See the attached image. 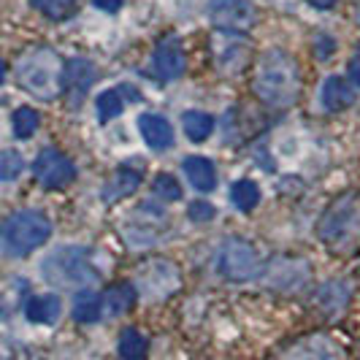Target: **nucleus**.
<instances>
[{
  "instance_id": "6e6552de",
  "label": "nucleus",
  "mask_w": 360,
  "mask_h": 360,
  "mask_svg": "<svg viewBox=\"0 0 360 360\" xmlns=\"http://www.w3.org/2000/svg\"><path fill=\"white\" fill-rule=\"evenodd\" d=\"M276 360H347L344 347L325 333H311L285 347Z\"/></svg>"
},
{
  "instance_id": "6ab92c4d",
  "label": "nucleus",
  "mask_w": 360,
  "mask_h": 360,
  "mask_svg": "<svg viewBox=\"0 0 360 360\" xmlns=\"http://www.w3.org/2000/svg\"><path fill=\"white\" fill-rule=\"evenodd\" d=\"M106 307L111 314H122V311H130L133 304H136V288L130 282H120V285H111L106 290Z\"/></svg>"
},
{
  "instance_id": "412c9836",
  "label": "nucleus",
  "mask_w": 360,
  "mask_h": 360,
  "mask_svg": "<svg viewBox=\"0 0 360 360\" xmlns=\"http://www.w3.org/2000/svg\"><path fill=\"white\" fill-rule=\"evenodd\" d=\"M149 344L146 339L136 330V328H127L120 336V358L122 360H144Z\"/></svg>"
},
{
  "instance_id": "bb28decb",
  "label": "nucleus",
  "mask_w": 360,
  "mask_h": 360,
  "mask_svg": "<svg viewBox=\"0 0 360 360\" xmlns=\"http://www.w3.org/2000/svg\"><path fill=\"white\" fill-rule=\"evenodd\" d=\"M187 214H190V219H195V222H209L214 217V206L206 203V200H193L190 209H187Z\"/></svg>"
},
{
  "instance_id": "f8f14e48",
  "label": "nucleus",
  "mask_w": 360,
  "mask_h": 360,
  "mask_svg": "<svg viewBox=\"0 0 360 360\" xmlns=\"http://www.w3.org/2000/svg\"><path fill=\"white\" fill-rule=\"evenodd\" d=\"M139 130H141L144 141L152 149H168V146H174V127L160 114H141L139 117Z\"/></svg>"
},
{
  "instance_id": "5701e85b",
  "label": "nucleus",
  "mask_w": 360,
  "mask_h": 360,
  "mask_svg": "<svg viewBox=\"0 0 360 360\" xmlns=\"http://www.w3.org/2000/svg\"><path fill=\"white\" fill-rule=\"evenodd\" d=\"M98 120L101 122H108V120H114V117H120L122 114V108H125V98H122V90H106L101 92V98H98Z\"/></svg>"
},
{
  "instance_id": "4be33fe9",
  "label": "nucleus",
  "mask_w": 360,
  "mask_h": 360,
  "mask_svg": "<svg viewBox=\"0 0 360 360\" xmlns=\"http://www.w3.org/2000/svg\"><path fill=\"white\" fill-rule=\"evenodd\" d=\"M38 125H41V117H38L36 108H30V106L17 108L14 117H11V127H14V136H17V139H30L38 130Z\"/></svg>"
},
{
  "instance_id": "b1692460",
  "label": "nucleus",
  "mask_w": 360,
  "mask_h": 360,
  "mask_svg": "<svg viewBox=\"0 0 360 360\" xmlns=\"http://www.w3.org/2000/svg\"><path fill=\"white\" fill-rule=\"evenodd\" d=\"M25 171V160L14 149H3L0 152V181H14Z\"/></svg>"
},
{
  "instance_id": "9d476101",
  "label": "nucleus",
  "mask_w": 360,
  "mask_h": 360,
  "mask_svg": "<svg viewBox=\"0 0 360 360\" xmlns=\"http://www.w3.org/2000/svg\"><path fill=\"white\" fill-rule=\"evenodd\" d=\"M152 68L162 82H174L179 79L187 68V54L181 49V41L176 36H165L158 41L155 54H152Z\"/></svg>"
},
{
  "instance_id": "c85d7f7f",
  "label": "nucleus",
  "mask_w": 360,
  "mask_h": 360,
  "mask_svg": "<svg viewBox=\"0 0 360 360\" xmlns=\"http://www.w3.org/2000/svg\"><path fill=\"white\" fill-rule=\"evenodd\" d=\"M101 11H108V14H114V11H120L122 8V0H92Z\"/></svg>"
},
{
  "instance_id": "2eb2a0df",
  "label": "nucleus",
  "mask_w": 360,
  "mask_h": 360,
  "mask_svg": "<svg viewBox=\"0 0 360 360\" xmlns=\"http://www.w3.org/2000/svg\"><path fill=\"white\" fill-rule=\"evenodd\" d=\"M60 311H63V304H60L57 295H36V298H30L27 307H25L27 320L38 325H52L54 320L60 317Z\"/></svg>"
},
{
  "instance_id": "dca6fc26",
  "label": "nucleus",
  "mask_w": 360,
  "mask_h": 360,
  "mask_svg": "<svg viewBox=\"0 0 360 360\" xmlns=\"http://www.w3.org/2000/svg\"><path fill=\"white\" fill-rule=\"evenodd\" d=\"M139 184H141V176L133 168H117V174L103 187V198L106 200L127 198V195H133L139 190Z\"/></svg>"
},
{
  "instance_id": "2f4dec72",
  "label": "nucleus",
  "mask_w": 360,
  "mask_h": 360,
  "mask_svg": "<svg viewBox=\"0 0 360 360\" xmlns=\"http://www.w3.org/2000/svg\"><path fill=\"white\" fill-rule=\"evenodd\" d=\"M3 76H6V68H3V63H0V84H3Z\"/></svg>"
},
{
  "instance_id": "423d86ee",
  "label": "nucleus",
  "mask_w": 360,
  "mask_h": 360,
  "mask_svg": "<svg viewBox=\"0 0 360 360\" xmlns=\"http://www.w3.org/2000/svg\"><path fill=\"white\" fill-rule=\"evenodd\" d=\"M217 269L231 282H250V279L260 276L263 263H260V255L250 241L228 238L217 252Z\"/></svg>"
},
{
  "instance_id": "9b49d317",
  "label": "nucleus",
  "mask_w": 360,
  "mask_h": 360,
  "mask_svg": "<svg viewBox=\"0 0 360 360\" xmlns=\"http://www.w3.org/2000/svg\"><path fill=\"white\" fill-rule=\"evenodd\" d=\"M92 82H95V65L84 57H76L71 63H65L63 68V87L71 95V103L82 101L90 92Z\"/></svg>"
},
{
  "instance_id": "aec40b11",
  "label": "nucleus",
  "mask_w": 360,
  "mask_h": 360,
  "mask_svg": "<svg viewBox=\"0 0 360 360\" xmlns=\"http://www.w3.org/2000/svg\"><path fill=\"white\" fill-rule=\"evenodd\" d=\"M231 200L238 212H252L255 206L260 203V187L252 179H238L231 187Z\"/></svg>"
},
{
  "instance_id": "7ed1b4c3",
  "label": "nucleus",
  "mask_w": 360,
  "mask_h": 360,
  "mask_svg": "<svg viewBox=\"0 0 360 360\" xmlns=\"http://www.w3.org/2000/svg\"><path fill=\"white\" fill-rule=\"evenodd\" d=\"M317 236L330 250H349L360 238V193L333 200L317 225Z\"/></svg>"
},
{
  "instance_id": "4468645a",
  "label": "nucleus",
  "mask_w": 360,
  "mask_h": 360,
  "mask_svg": "<svg viewBox=\"0 0 360 360\" xmlns=\"http://www.w3.org/2000/svg\"><path fill=\"white\" fill-rule=\"evenodd\" d=\"M181 171L187 174L190 184H193L195 190H200V193H212V190L217 187L214 162L206 160V158H198V155L184 158V162H181Z\"/></svg>"
},
{
  "instance_id": "39448f33",
  "label": "nucleus",
  "mask_w": 360,
  "mask_h": 360,
  "mask_svg": "<svg viewBox=\"0 0 360 360\" xmlns=\"http://www.w3.org/2000/svg\"><path fill=\"white\" fill-rule=\"evenodd\" d=\"M44 276L54 288H82L98 279V269L92 266V257L82 247H60L44 260Z\"/></svg>"
},
{
  "instance_id": "1a4fd4ad",
  "label": "nucleus",
  "mask_w": 360,
  "mask_h": 360,
  "mask_svg": "<svg viewBox=\"0 0 360 360\" xmlns=\"http://www.w3.org/2000/svg\"><path fill=\"white\" fill-rule=\"evenodd\" d=\"M33 174L46 190H60V187H65V184H71L76 179L73 162L57 149H44L38 155L36 162H33Z\"/></svg>"
},
{
  "instance_id": "473e14b6",
  "label": "nucleus",
  "mask_w": 360,
  "mask_h": 360,
  "mask_svg": "<svg viewBox=\"0 0 360 360\" xmlns=\"http://www.w3.org/2000/svg\"><path fill=\"white\" fill-rule=\"evenodd\" d=\"M358 22H360V6H358Z\"/></svg>"
},
{
  "instance_id": "f257e3e1",
  "label": "nucleus",
  "mask_w": 360,
  "mask_h": 360,
  "mask_svg": "<svg viewBox=\"0 0 360 360\" xmlns=\"http://www.w3.org/2000/svg\"><path fill=\"white\" fill-rule=\"evenodd\" d=\"M255 92L271 108H290L301 92V73L295 60L282 49H274L260 57L255 68Z\"/></svg>"
},
{
  "instance_id": "7c9ffc66",
  "label": "nucleus",
  "mask_w": 360,
  "mask_h": 360,
  "mask_svg": "<svg viewBox=\"0 0 360 360\" xmlns=\"http://www.w3.org/2000/svg\"><path fill=\"white\" fill-rule=\"evenodd\" d=\"M309 6H314V8H320V11H325V8H333L336 6V0H307Z\"/></svg>"
},
{
  "instance_id": "393cba45",
  "label": "nucleus",
  "mask_w": 360,
  "mask_h": 360,
  "mask_svg": "<svg viewBox=\"0 0 360 360\" xmlns=\"http://www.w3.org/2000/svg\"><path fill=\"white\" fill-rule=\"evenodd\" d=\"M33 6L49 19H68L76 8V0H33Z\"/></svg>"
},
{
  "instance_id": "c756f323",
  "label": "nucleus",
  "mask_w": 360,
  "mask_h": 360,
  "mask_svg": "<svg viewBox=\"0 0 360 360\" xmlns=\"http://www.w3.org/2000/svg\"><path fill=\"white\" fill-rule=\"evenodd\" d=\"M349 84H355V87H360V60H352L349 63Z\"/></svg>"
},
{
  "instance_id": "cd10ccee",
  "label": "nucleus",
  "mask_w": 360,
  "mask_h": 360,
  "mask_svg": "<svg viewBox=\"0 0 360 360\" xmlns=\"http://www.w3.org/2000/svg\"><path fill=\"white\" fill-rule=\"evenodd\" d=\"M314 49H317V57H330V52L336 49V44H333V38L330 36H320Z\"/></svg>"
},
{
  "instance_id": "a878e982",
  "label": "nucleus",
  "mask_w": 360,
  "mask_h": 360,
  "mask_svg": "<svg viewBox=\"0 0 360 360\" xmlns=\"http://www.w3.org/2000/svg\"><path fill=\"white\" fill-rule=\"evenodd\" d=\"M152 190L160 195V198L165 200H179L181 198V187L179 181L174 179L171 174H160L158 179H155V184H152Z\"/></svg>"
},
{
  "instance_id": "a211bd4d",
  "label": "nucleus",
  "mask_w": 360,
  "mask_h": 360,
  "mask_svg": "<svg viewBox=\"0 0 360 360\" xmlns=\"http://www.w3.org/2000/svg\"><path fill=\"white\" fill-rule=\"evenodd\" d=\"M181 125L190 141H206L212 133H214V120L206 114V111H184L181 114Z\"/></svg>"
},
{
  "instance_id": "20e7f679",
  "label": "nucleus",
  "mask_w": 360,
  "mask_h": 360,
  "mask_svg": "<svg viewBox=\"0 0 360 360\" xmlns=\"http://www.w3.org/2000/svg\"><path fill=\"white\" fill-rule=\"evenodd\" d=\"M52 236V222L41 212H17L0 225V244L14 257H25L44 247Z\"/></svg>"
},
{
  "instance_id": "f03ea898",
  "label": "nucleus",
  "mask_w": 360,
  "mask_h": 360,
  "mask_svg": "<svg viewBox=\"0 0 360 360\" xmlns=\"http://www.w3.org/2000/svg\"><path fill=\"white\" fill-rule=\"evenodd\" d=\"M17 82L38 101H52L63 90V65L52 49H33L17 63Z\"/></svg>"
},
{
  "instance_id": "ddd939ff",
  "label": "nucleus",
  "mask_w": 360,
  "mask_h": 360,
  "mask_svg": "<svg viewBox=\"0 0 360 360\" xmlns=\"http://www.w3.org/2000/svg\"><path fill=\"white\" fill-rule=\"evenodd\" d=\"M320 98H323V106L328 111H344V108H349L355 103V87L342 76H328Z\"/></svg>"
},
{
  "instance_id": "f3484780",
  "label": "nucleus",
  "mask_w": 360,
  "mask_h": 360,
  "mask_svg": "<svg viewBox=\"0 0 360 360\" xmlns=\"http://www.w3.org/2000/svg\"><path fill=\"white\" fill-rule=\"evenodd\" d=\"M101 295L92 292V290H82L76 298H73V320L82 325H92L101 320Z\"/></svg>"
},
{
  "instance_id": "0eeeda50",
  "label": "nucleus",
  "mask_w": 360,
  "mask_h": 360,
  "mask_svg": "<svg viewBox=\"0 0 360 360\" xmlns=\"http://www.w3.org/2000/svg\"><path fill=\"white\" fill-rule=\"evenodd\" d=\"M209 17L228 33H247L257 22V11L250 0H209Z\"/></svg>"
}]
</instances>
